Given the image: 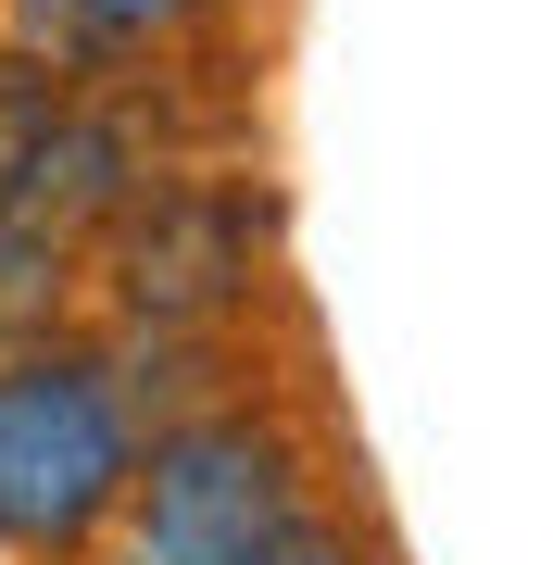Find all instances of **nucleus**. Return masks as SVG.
I'll return each instance as SVG.
<instances>
[{
	"label": "nucleus",
	"instance_id": "1",
	"mask_svg": "<svg viewBox=\"0 0 553 565\" xmlns=\"http://www.w3.org/2000/svg\"><path fill=\"white\" fill-rule=\"evenodd\" d=\"M139 465V403L102 352L25 340L0 364V553H76L126 503Z\"/></svg>",
	"mask_w": 553,
	"mask_h": 565
},
{
	"label": "nucleus",
	"instance_id": "4",
	"mask_svg": "<svg viewBox=\"0 0 553 565\" xmlns=\"http://www.w3.org/2000/svg\"><path fill=\"white\" fill-rule=\"evenodd\" d=\"M139 189V139H126L114 114H76V102H51V126L25 139V163H13V189H0V214L13 226H39V239H63V252H88L114 226V202Z\"/></svg>",
	"mask_w": 553,
	"mask_h": 565
},
{
	"label": "nucleus",
	"instance_id": "7",
	"mask_svg": "<svg viewBox=\"0 0 553 565\" xmlns=\"http://www.w3.org/2000/svg\"><path fill=\"white\" fill-rule=\"evenodd\" d=\"M51 63H25V51H0V189H13V163H25V139L51 126Z\"/></svg>",
	"mask_w": 553,
	"mask_h": 565
},
{
	"label": "nucleus",
	"instance_id": "2",
	"mask_svg": "<svg viewBox=\"0 0 553 565\" xmlns=\"http://www.w3.org/2000/svg\"><path fill=\"white\" fill-rule=\"evenodd\" d=\"M126 565H240L265 527L302 515V452L265 415H189L126 465Z\"/></svg>",
	"mask_w": 553,
	"mask_h": 565
},
{
	"label": "nucleus",
	"instance_id": "8",
	"mask_svg": "<svg viewBox=\"0 0 553 565\" xmlns=\"http://www.w3.org/2000/svg\"><path fill=\"white\" fill-rule=\"evenodd\" d=\"M240 565H352V541H340V527H328V515L302 503V515H289V527H265V541H252Z\"/></svg>",
	"mask_w": 553,
	"mask_h": 565
},
{
	"label": "nucleus",
	"instance_id": "3",
	"mask_svg": "<svg viewBox=\"0 0 553 565\" xmlns=\"http://www.w3.org/2000/svg\"><path fill=\"white\" fill-rule=\"evenodd\" d=\"M114 302L139 327H202L226 302H252V264H265V214L240 189H126L114 202Z\"/></svg>",
	"mask_w": 553,
	"mask_h": 565
},
{
	"label": "nucleus",
	"instance_id": "6",
	"mask_svg": "<svg viewBox=\"0 0 553 565\" xmlns=\"http://www.w3.org/2000/svg\"><path fill=\"white\" fill-rule=\"evenodd\" d=\"M63 277H76V252L0 214V364H13L25 340H51V315H63Z\"/></svg>",
	"mask_w": 553,
	"mask_h": 565
},
{
	"label": "nucleus",
	"instance_id": "5",
	"mask_svg": "<svg viewBox=\"0 0 553 565\" xmlns=\"http://www.w3.org/2000/svg\"><path fill=\"white\" fill-rule=\"evenodd\" d=\"M202 13H214V0H13V51L51 63V76H76V63L177 39V25H202Z\"/></svg>",
	"mask_w": 553,
	"mask_h": 565
}]
</instances>
